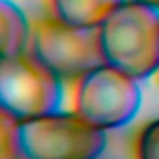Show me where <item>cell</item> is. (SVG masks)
<instances>
[{
  "mask_svg": "<svg viewBox=\"0 0 159 159\" xmlns=\"http://www.w3.org/2000/svg\"><path fill=\"white\" fill-rule=\"evenodd\" d=\"M98 159H111V157H105V155H99Z\"/></svg>",
  "mask_w": 159,
  "mask_h": 159,
  "instance_id": "obj_10",
  "label": "cell"
},
{
  "mask_svg": "<svg viewBox=\"0 0 159 159\" xmlns=\"http://www.w3.org/2000/svg\"><path fill=\"white\" fill-rule=\"evenodd\" d=\"M125 0H51L52 13L79 28H99L101 23Z\"/></svg>",
  "mask_w": 159,
  "mask_h": 159,
  "instance_id": "obj_6",
  "label": "cell"
},
{
  "mask_svg": "<svg viewBox=\"0 0 159 159\" xmlns=\"http://www.w3.org/2000/svg\"><path fill=\"white\" fill-rule=\"evenodd\" d=\"M62 81H79L90 69L105 64L99 28H79L54 13L38 19L30 30L28 49Z\"/></svg>",
  "mask_w": 159,
  "mask_h": 159,
  "instance_id": "obj_4",
  "label": "cell"
},
{
  "mask_svg": "<svg viewBox=\"0 0 159 159\" xmlns=\"http://www.w3.org/2000/svg\"><path fill=\"white\" fill-rule=\"evenodd\" d=\"M105 133L75 111L17 120L15 159H98L107 148Z\"/></svg>",
  "mask_w": 159,
  "mask_h": 159,
  "instance_id": "obj_2",
  "label": "cell"
},
{
  "mask_svg": "<svg viewBox=\"0 0 159 159\" xmlns=\"http://www.w3.org/2000/svg\"><path fill=\"white\" fill-rule=\"evenodd\" d=\"M140 103L139 81L107 62L77 81L75 112L101 131L127 125L137 116Z\"/></svg>",
  "mask_w": 159,
  "mask_h": 159,
  "instance_id": "obj_3",
  "label": "cell"
},
{
  "mask_svg": "<svg viewBox=\"0 0 159 159\" xmlns=\"http://www.w3.org/2000/svg\"><path fill=\"white\" fill-rule=\"evenodd\" d=\"M60 101L62 79L34 52L2 56L0 103L4 112L21 122L58 111Z\"/></svg>",
  "mask_w": 159,
  "mask_h": 159,
  "instance_id": "obj_5",
  "label": "cell"
},
{
  "mask_svg": "<svg viewBox=\"0 0 159 159\" xmlns=\"http://www.w3.org/2000/svg\"><path fill=\"white\" fill-rule=\"evenodd\" d=\"M135 159H159V118L148 122L139 131Z\"/></svg>",
  "mask_w": 159,
  "mask_h": 159,
  "instance_id": "obj_8",
  "label": "cell"
},
{
  "mask_svg": "<svg viewBox=\"0 0 159 159\" xmlns=\"http://www.w3.org/2000/svg\"><path fill=\"white\" fill-rule=\"evenodd\" d=\"M157 73H159V71H157Z\"/></svg>",
  "mask_w": 159,
  "mask_h": 159,
  "instance_id": "obj_11",
  "label": "cell"
},
{
  "mask_svg": "<svg viewBox=\"0 0 159 159\" xmlns=\"http://www.w3.org/2000/svg\"><path fill=\"white\" fill-rule=\"evenodd\" d=\"M30 30L26 15L11 0H0V34H2V56H13L25 52L30 41Z\"/></svg>",
  "mask_w": 159,
  "mask_h": 159,
  "instance_id": "obj_7",
  "label": "cell"
},
{
  "mask_svg": "<svg viewBox=\"0 0 159 159\" xmlns=\"http://www.w3.org/2000/svg\"><path fill=\"white\" fill-rule=\"evenodd\" d=\"M139 2L148 4V6H153V8H157V10H159V0H139Z\"/></svg>",
  "mask_w": 159,
  "mask_h": 159,
  "instance_id": "obj_9",
  "label": "cell"
},
{
  "mask_svg": "<svg viewBox=\"0 0 159 159\" xmlns=\"http://www.w3.org/2000/svg\"><path fill=\"white\" fill-rule=\"evenodd\" d=\"M105 62L137 81L159 71V10L125 0L99 26Z\"/></svg>",
  "mask_w": 159,
  "mask_h": 159,
  "instance_id": "obj_1",
  "label": "cell"
}]
</instances>
